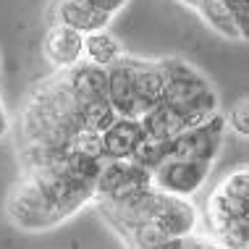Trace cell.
Here are the masks:
<instances>
[{
    "mask_svg": "<svg viewBox=\"0 0 249 249\" xmlns=\"http://www.w3.org/2000/svg\"><path fill=\"white\" fill-rule=\"evenodd\" d=\"M79 131H84L82 105L55 71V76L37 84L26 97L18 116V147L69 150Z\"/></svg>",
    "mask_w": 249,
    "mask_h": 249,
    "instance_id": "1",
    "label": "cell"
},
{
    "mask_svg": "<svg viewBox=\"0 0 249 249\" xmlns=\"http://www.w3.org/2000/svg\"><path fill=\"white\" fill-rule=\"evenodd\" d=\"M202 228L223 249H249V163L231 168L207 192L202 205Z\"/></svg>",
    "mask_w": 249,
    "mask_h": 249,
    "instance_id": "2",
    "label": "cell"
},
{
    "mask_svg": "<svg viewBox=\"0 0 249 249\" xmlns=\"http://www.w3.org/2000/svg\"><path fill=\"white\" fill-rule=\"evenodd\" d=\"M165 76L163 105L184 121V129H197L220 113L218 92L199 69L184 58H160Z\"/></svg>",
    "mask_w": 249,
    "mask_h": 249,
    "instance_id": "3",
    "label": "cell"
},
{
    "mask_svg": "<svg viewBox=\"0 0 249 249\" xmlns=\"http://www.w3.org/2000/svg\"><path fill=\"white\" fill-rule=\"evenodd\" d=\"M5 215L16 228L32 233L50 231V228L63 223L55 207L45 199V194L37 189V184L29 176H21L11 186L8 199H5Z\"/></svg>",
    "mask_w": 249,
    "mask_h": 249,
    "instance_id": "4",
    "label": "cell"
},
{
    "mask_svg": "<svg viewBox=\"0 0 249 249\" xmlns=\"http://www.w3.org/2000/svg\"><path fill=\"white\" fill-rule=\"evenodd\" d=\"M142 228H152L155 233H160L165 241L171 239H189L194 233H199L202 228V215L199 207L192 199H181L173 194L158 192L147 210V218ZM124 239V236H121Z\"/></svg>",
    "mask_w": 249,
    "mask_h": 249,
    "instance_id": "5",
    "label": "cell"
},
{
    "mask_svg": "<svg viewBox=\"0 0 249 249\" xmlns=\"http://www.w3.org/2000/svg\"><path fill=\"white\" fill-rule=\"evenodd\" d=\"M223 139H226V118L218 113L207 124L178 134L173 142H165V160L178 158V160H197V163H210L215 165L223 152Z\"/></svg>",
    "mask_w": 249,
    "mask_h": 249,
    "instance_id": "6",
    "label": "cell"
},
{
    "mask_svg": "<svg viewBox=\"0 0 249 249\" xmlns=\"http://www.w3.org/2000/svg\"><path fill=\"white\" fill-rule=\"evenodd\" d=\"M213 168L215 165H210V163L171 158V160H163L160 165H155L150 171V178L158 192L173 194V197H181V199H192L207 184Z\"/></svg>",
    "mask_w": 249,
    "mask_h": 249,
    "instance_id": "7",
    "label": "cell"
},
{
    "mask_svg": "<svg viewBox=\"0 0 249 249\" xmlns=\"http://www.w3.org/2000/svg\"><path fill=\"white\" fill-rule=\"evenodd\" d=\"M42 55L55 71H69L84 60V35L60 24H50L42 39Z\"/></svg>",
    "mask_w": 249,
    "mask_h": 249,
    "instance_id": "8",
    "label": "cell"
},
{
    "mask_svg": "<svg viewBox=\"0 0 249 249\" xmlns=\"http://www.w3.org/2000/svg\"><path fill=\"white\" fill-rule=\"evenodd\" d=\"M165 95V76L160 58H137L134 55V105H137V118L147 116L152 107L163 103Z\"/></svg>",
    "mask_w": 249,
    "mask_h": 249,
    "instance_id": "9",
    "label": "cell"
},
{
    "mask_svg": "<svg viewBox=\"0 0 249 249\" xmlns=\"http://www.w3.org/2000/svg\"><path fill=\"white\" fill-rule=\"evenodd\" d=\"M113 18L103 16L92 8L87 0H55L50 5V24H60L76 29L79 35H92V32L107 29Z\"/></svg>",
    "mask_w": 249,
    "mask_h": 249,
    "instance_id": "10",
    "label": "cell"
},
{
    "mask_svg": "<svg viewBox=\"0 0 249 249\" xmlns=\"http://www.w3.org/2000/svg\"><path fill=\"white\" fill-rule=\"evenodd\" d=\"M63 76L66 87L71 95L79 100V105H92V103H105L107 100V71L82 60L69 71H58Z\"/></svg>",
    "mask_w": 249,
    "mask_h": 249,
    "instance_id": "11",
    "label": "cell"
},
{
    "mask_svg": "<svg viewBox=\"0 0 249 249\" xmlns=\"http://www.w3.org/2000/svg\"><path fill=\"white\" fill-rule=\"evenodd\" d=\"M147 142V131L139 118H118L103 134L105 160H131L137 150Z\"/></svg>",
    "mask_w": 249,
    "mask_h": 249,
    "instance_id": "12",
    "label": "cell"
},
{
    "mask_svg": "<svg viewBox=\"0 0 249 249\" xmlns=\"http://www.w3.org/2000/svg\"><path fill=\"white\" fill-rule=\"evenodd\" d=\"M124 55H126L124 45H121V39L110 29H100V32H92V35H84V60L87 63L107 71Z\"/></svg>",
    "mask_w": 249,
    "mask_h": 249,
    "instance_id": "13",
    "label": "cell"
},
{
    "mask_svg": "<svg viewBox=\"0 0 249 249\" xmlns=\"http://www.w3.org/2000/svg\"><path fill=\"white\" fill-rule=\"evenodd\" d=\"M197 13L202 16V21L210 26L213 32H218L220 37L239 39V32L233 26V18H231V13H228L223 0H202L197 5Z\"/></svg>",
    "mask_w": 249,
    "mask_h": 249,
    "instance_id": "14",
    "label": "cell"
},
{
    "mask_svg": "<svg viewBox=\"0 0 249 249\" xmlns=\"http://www.w3.org/2000/svg\"><path fill=\"white\" fill-rule=\"evenodd\" d=\"M223 118H226V131H231L239 139H249V97L236 100L223 113Z\"/></svg>",
    "mask_w": 249,
    "mask_h": 249,
    "instance_id": "15",
    "label": "cell"
},
{
    "mask_svg": "<svg viewBox=\"0 0 249 249\" xmlns=\"http://www.w3.org/2000/svg\"><path fill=\"white\" fill-rule=\"evenodd\" d=\"M223 3L233 18L239 39H249V0H223Z\"/></svg>",
    "mask_w": 249,
    "mask_h": 249,
    "instance_id": "16",
    "label": "cell"
},
{
    "mask_svg": "<svg viewBox=\"0 0 249 249\" xmlns=\"http://www.w3.org/2000/svg\"><path fill=\"white\" fill-rule=\"evenodd\" d=\"M87 3H89L97 13L113 18V16H118V13L126 8V3H129V0H87Z\"/></svg>",
    "mask_w": 249,
    "mask_h": 249,
    "instance_id": "17",
    "label": "cell"
},
{
    "mask_svg": "<svg viewBox=\"0 0 249 249\" xmlns=\"http://www.w3.org/2000/svg\"><path fill=\"white\" fill-rule=\"evenodd\" d=\"M186 249H223V247H218L215 241H210L205 233H194V236L186 239Z\"/></svg>",
    "mask_w": 249,
    "mask_h": 249,
    "instance_id": "18",
    "label": "cell"
},
{
    "mask_svg": "<svg viewBox=\"0 0 249 249\" xmlns=\"http://www.w3.org/2000/svg\"><path fill=\"white\" fill-rule=\"evenodd\" d=\"M11 129H13V121H11V116H8V110H5L3 100H0V139L8 137Z\"/></svg>",
    "mask_w": 249,
    "mask_h": 249,
    "instance_id": "19",
    "label": "cell"
},
{
    "mask_svg": "<svg viewBox=\"0 0 249 249\" xmlns=\"http://www.w3.org/2000/svg\"><path fill=\"white\" fill-rule=\"evenodd\" d=\"M155 249H186V239H171V241H163L160 247Z\"/></svg>",
    "mask_w": 249,
    "mask_h": 249,
    "instance_id": "20",
    "label": "cell"
},
{
    "mask_svg": "<svg viewBox=\"0 0 249 249\" xmlns=\"http://www.w3.org/2000/svg\"><path fill=\"white\" fill-rule=\"evenodd\" d=\"M181 3H186V5H189V8H194V11H197V5L202 3V0H181Z\"/></svg>",
    "mask_w": 249,
    "mask_h": 249,
    "instance_id": "21",
    "label": "cell"
}]
</instances>
